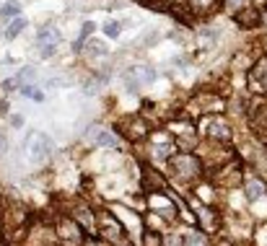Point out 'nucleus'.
I'll return each instance as SVG.
<instances>
[{
  "label": "nucleus",
  "instance_id": "f257e3e1",
  "mask_svg": "<svg viewBox=\"0 0 267 246\" xmlns=\"http://www.w3.org/2000/svg\"><path fill=\"white\" fill-rule=\"evenodd\" d=\"M169 171H171V176L179 179V181H195L202 174V163H200L197 156H192V153H179V156L169 158Z\"/></svg>",
  "mask_w": 267,
  "mask_h": 246
},
{
  "label": "nucleus",
  "instance_id": "f03ea898",
  "mask_svg": "<svg viewBox=\"0 0 267 246\" xmlns=\"http://www.w3.org/2000/svg\"><path fill=\"white\" fill-rule=\"evenodd\" d=\"M24 150H26V158L39 166V163H44V161L52 156V150H54V148H52V140L47 138V135L34 130V132L26 135V140H24Z\"/></svg>",
  "mask_w": 267,
  "mask_h": 246
},
{
  "label": "nucleus",
  "instance_id": "7ed1b4c3",
  "mask_svg": "<svg viewBox=\"0 0 267 246\" xmlns=\"http://www.w3.org/2000/svg\"><path fill=\"white\" fill-rule=\"evenodd\" d=\"M153 80H156V70L148 68V65H133L125 73V86L130 91H137V88L153 83Z\"/></svg>",
  "mask_w": 267,
  "mask_h": 246
},
{
  "label": "nucleus",
  "instance_id": "20e7f679",
  "mask_svg": "<svg viewBox=\"0 0 267 246\" xmlns=\"http://www.w3.org/2000/svg\"><path fill=\"white\" fill-rule=\"evenodd\" d=\"M234 21L241 26V29H257L262 24V11L257 5H241L234 11Z\"/></svg>",
  "mask_w": 267,
  "mask_h": 246
},
{
  "label": "nucleus",
  "instance_id": "39448f33",
  "mask_svg": "<svg viewBox=\"0 0 267 246\" xmlns=\"http://www.w3.org/2000/svg\"><path fill=\"white\" fill-rule=\"evenodd\" d=\"M249 86L257 94H267V54L260 57L249 70Z\"/></svg>",
  "mask_w": 267,
  "mask_h": 246
},
{
  "label": "nucleus",
  "instance_id": "423d86ee",
  "mask_svg": "<svg viewBox=\"0 0 267 246\" xmlns=\"http://www.w3.org/2000/svg\"><path fill=\"white\" fill-rule=\"evenodd\" d=\"M86 140L91 143V145H99V148H117L119 145V138L114 132H109V130H104V127H91V130L86 132Z\"/></svg>",
  "mask_w": 267,
  "mask_h": 246
},
{
  "label": "nucleus",
  "instance_id": "0eeeda50",
  "mask_svg": "<svg viewBox=\"0 0 267 246\" xmlns=\"http://www.w3.org/2000/svg\"><path fill=\"white\" fill-rule=\"evenodd\" d=\"M101 228H104V236H107L109 241H114V244H119V246H130V241L122 236V225L117 223L114 215H109V213L101 215Z\"/></svg>",
  "mask_w": 267,
  "mask_h": 246
},
{
  "label": "nucleus",
  "instance_id": "6e6552de",
  "mask_svg": "<svg viewBox=\"0 0 267 246\" xmlns=\"http://www.w3.org/2000/svg\"><path fill=\"white\" fill-rule=\"evenodd\" d=\"M205 132L215 140H231V124H228L223 117H208L205 120Z\"/></svg>",
  "mask_w": 267,
  "mask_h": 246
},
{
  "label": "nucleus",
  "instance_id": "1a4fd4ad",
  "mask_svg": "<svg viewBox=\"0 0 267 246\" xmlns=\"http://www.w3.org/2000/svg\"><path fill=\"white\" fill-rule=\"evenodd\" d=\"M122 132L127 140H143L145 135H148V122L143 120V117H127L122 122Z\"/></svg>",
  "mask_w": 267,
  "mask_h": 246
},
{
  "label": "nucleus",
  "instance_id": "9d476101",
  "mask_svg": "<svg viewBox=\"0 0 267 246\" xmlns=\"http://www.w3.org/2000/svg\"><path fill=\"white\" fill-rule=\"evenodd\" d=\"M184 8H187L192 16L205 18V16H210V13H215L218 0H184Z\"/></svg>",
  "mask_w": 267,
  "mask_h": 246
},
{
  "label": "nucleus",
  "instance_id": "9b49d317",
  "mask_svg": "<svg viewBox=\"0 0 267 246\" xmlns=\"http://www.w3.org/2000/svg\"><path fill=\"white\" fill-rule=\"evenodd\" d=\"M163 187H166V179H163L161 174H156L153 169H143V189L148 195L153 192H163Z\"/></svg>",
  "mask_w": 267,
  "mask_h": 246
},
{
  "label": "nucleus",
  "instance_id": "f8f14e48",
  "mask_svg": "<svg viewBox=\"0 0 267 246\" xmlns=\"http://www.w3.org/2000/svg\"><path fill=\"white\" fill-rule=\"evenodd\" d=\"M153 213L161 215V218H174V213H177V207H174V202L169 197H163L161 192H153Z\"/></svg>",
  "mask_w": 267,
  "mask_h": 246
},
{
  "label": "nucleus",
  "instance_id": "ddd939ff",
  "mask_svg": "<svg viewBox=\"0 0 267 246\" xmlns=\"http://www.w3.org/2000/svg\"><path fill=\"white\" fill-rule=\"evenodd\" d=\"M174 127V135H177V143L182 148H187V145L195 143V127L187 124V122H179V124H171Z\"/></svg>",
  "mask_w": 267,
  "mask_h": 246
},
{
  "label": "nucleus",
  "instance_id": "4468645a",
  "mask_svg": "<svg viewBox=\"0 0 267 246\" xmlns=\"http://www.w3.org/2000/svg\"><path fill=\"white\" fill-rule=\"evenodd\" d=\"M80 233H83V225L76 223V221H70V218L60 223V236L65 241H80Z\"/></svg>",
  "mask_w": 267,
  "mask_h": 246
},
{
  "label": "nucleus",
  "instance_id": "2eb2a0df",
  "mask_svg": "<svg viewBox=\"0 0 267 246\" xmlns=\"http://www.w3.org/2000/svg\"><path fill=\"white\" fill-rule=\"evenodd\" d=\"M36 42H39V47L42 44H60V31L52 29V26H42L36 31Z\"/></svg>",
  "mask_w": 267,
  "mask_h": 246
},
{
  "label": "nucleus",
  "instance_id": "dca6fc26",
  "mask_svg": "<svg viewBox=\"0 0 267 246\" xmlns=\"http://www.w3.org/2000/svg\"><path fill=\"white\" fill-rule=\"evenodd\" d=\"M24 29H26V18H18V16H16L13 21L8 24V29H5V39H16V36L21 34Z\"/></svg>",
  "mask_w": 267,
  "mask_h": 246
},
{
  "label": "nucleus",
  "instance_id": "f3484780",
  "mask_svg": "<svg viewBox=\"0 0 267 246\" xmlns=\"http://www.w3.org/2000/svg\"><path fill=\"white\" fill-rule=\"evenodd\" d=\"M265 195V184H262V181H249V184H246V197H249L252 199V202H254V199H260Z\"/></svg>",
  "mask_w": 267,
  "mask_h": 246
},
{
  "label": "nucleus",
  "instance_id": "a211bd4d",
  "mask_svg": "<svg viewBox=\"0 0 267 246\" xmlns=\"http://www.w3.org/2000/svg\"><path fill=\"white\" fill-rule=\"evenodd\" d=\"M76 221L83 225V228H91V225H94V215H91L88 207H78V210H76Z\"/></svg>",
  "mask_w": 267,
  "mask_h": 246
},
{
  "label": "nucleus",
  "instance_id": "6ab92c4d",
  "mask_svg": "<svg viewBox=\"0 0 267 246\" xmlns=\"http://www.w3.org/2000/svg\"><path fill=\"white\" fill-rule=\"evenodd\" d=\"M18 13H21V3H16V0H11V3H5L0 8V18H16Z\"/></svg>",
  "mask_w": 267,
  "mask_h": 246
},
{
  "label": "nucleus",
  "instance_id": "aec40b11",
  "mask_svg": "<svg viewBox=\"0 0 267 246\" xmlns=\"http://www.w3.org/2000/svg\"><path fill=\"white\" fill-rule=\"evenodd\" d=\"M184 244L187 246H208V239H205V233L202 231H192V233H187Z\"/></svg>",
  "mask_w": 267,
  "mask_h": 246
},
{
  "label": "nucleus",
  "instance_id": "412c9836",
  "mask_svg": "<svg viewBox=\"0 0 267 246\" xmlns=\"http://www.w3.org/2000/svg\"><path fill=\"white\" fill-rule=\"evenodd\" d=\"M197 218L202 221V225H205V228H215V225H218V218L213 215V210H200Z\"/></svg>",
  "mask_w": 267,
  "mask_h": 246
},
{
  "label": "nucleus",
  "instance_id": "4be33fe9",
  "mask_svg": "<svg viewBox=\"0 0 267 246\" xmlns=\"http://www.w3.org/2000/svg\"><path fill=\"white\" fill-rule=\"evenodd\" d=\"M101 29H104V34L109 36V39H117V36L122 34V24H117V21H107L104 26H101Z\"/></svg>",
  "mask_w": 267,
  "mask_h": 246
},
{
  "label": "nucleus",
  "instance_id": "5701e85b",
  "mask_svg": "<svg viewBox=\"0 0 267 246\" xmlns=\"http://www.w3.org/2000/svg\"><path fill=\"white\" fill-rule=\"evenodd\" d=\"M91 34H94V24H91V21H86V24H83V29H80V39L76 42V49H83V42L88 39Z\"/></svg>",
  "mask_w": 267,
  "mask_h": 246
},
{
  "label": "nucleus",
  "instance_id": "b1692460",
  "mask_svg": "<svg viewBox=\"0 0 267 246\" xmlns=\"http://www.w3.org/2000/svg\"><path fill=\"white\" fill-rule=\"evenodd\" d=\"M86 52L88 54H107V44L104 42H88V47H86Z\"/></svg>",
  "mask_w": 267,
  "mask_h": 246
},
{
  "label": "nucleus",
  "instance_id": "393cba45",
  "mask_svg": "<svg viewBox=\"0 0 267 246\" xmlns=\"http://www.w3.org/2000/svg\"><path fill=\"white\" fill-rule=\"evenodd\" d=\"M143 244H145V246H163V241H161V236L156 233V231H148V233H145V239H143Z\"/></svg>",
  "mask_w": 267,
  "mask_h": 246
},
{
  "label": "nucleus",
  "instance_id": "a878e982",
  "mask_svg": "<svg viewBox=\"0 0 267 246\" xmlns=\"http://www.w3.org/2000/svg\"><path fill=\"white\" fill-rule=\"evenodd\" d=\"M54 47H57V44H42V47H39V54H42V57H52V54H54Z\"/></svg>",
  "mask_w": 267,
  "mask_h": 246
},
{
  "label": "nucleus",
  "instance_id": "bb28decb",
  "mask_svg": "<svg viewBox=\"0 0 267 246\" xmlns=\"http://www.w3.org/2000/svg\"><path fill=\"white\" fill-rule=\"evenodd\" d=\"M166 246H182V239H179V236H169V239H166Z\"/></svg>",
  "mask_w": 267,
  "mask_h": 246
},
{
  "label": "nucleus",
  "instance_id": "cd10ccee",
  "mask_svg": "<svg viewBox=\"0 0 267 246\" xmlns=\"http://www.w3.org/2000/svg\"><path fill=\"white\" fill-rule=\"evenodd\" d=\"M11 122H13V127H21V124H24V120H21V117H13Z\"/></svg>",
  "mask_w": 267,
  "mask_h": 246
},
{
  "label": "nucleus",
  "instance_id": "c85d7f7f",
  "mask_svg": "<svg viewBox=\"0 0 267 246\" xmlns=\"http://www.w3.org/2000/svg\"><path fill=\"white\" fill-rule=\"evenodd\" d=\"M3 150H5V138L0 135V153H3Z\"/></svg>",
  "mask_w": 267,
  "mask_h": 246
},
{
  "label": "nucleus",
  "instance_id": "c756f323",
  "mask_svg": "<svg viewBox=\"0 0 267 246\" xmlns=\"http://www.w3.org/2000/svg\"><path fill=\"white\" fill-rule=\"evenodd\" d=\"M262 24L267 26V8H265V11H262Z\"/></svg>",
  "mask_w": 267,
  "mask_h": 246
},
{
  "label": "nucleus",
  "instance_id": "7c9ffc66",
  "mask_svg": "<svg viewBox=\"0 0 267 246\" xmlns=\"http://www.w3.org/2000/svg\"><path fill=\"white\" fill-rule=\"evenodd\" d=\"M252 3H254V5H265V0H252Z\"/></svg>",
  "mask_w": 267,
  "mask_h": 246
},
{
  "label": "nucleus",
  "instance_id": "2f4dec72",
  "mask_svg": "<svg viewBox=\"0 0 267 246\" xmlns=\"http://www.w3.org/2000/svg\"><path fill=\"white\" fill-rule=\"evenodd\" d=\"M218 3H220V0H218Z\"/></svg>",
  "mask_w": 267,
  "mask_h": 246
}]
</instances>
